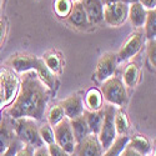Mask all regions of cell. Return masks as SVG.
<instances>
[{"label": "cell", "mask_w": 156, "mask_h": 156, "mask_svg": "<svg viewBox=\"0 0 156 156\" xmlns=\"http://www.w3.org/2000/svg\"><path fill=\"white\" fill-rule=\"evenodd\" d=\"M39 135H40V139L43 140V142H45L48 145H51L55 142L54 131H53V129L50 127V125H48V124H44L39 129Z\"/></svg>", "instance_id": "4316f807"}, {"label": "cell", "mask_w": 156, "mask_h": 156, "mask_svg": "<svg viewBox=\"0 0 156 156\" xmlns=\"http://www.w3.org/2000/svg\"><path fill=\"white\" fill-rule=\"evenodd\" d=\"M129 6L125 3H108L104 8V20L111 27H120L127 19Z\"/></svg>", "instance_id": "52a82bcc"}, {"label": "cell", "mask_w": 156, "mask_h": 156, "mask_svg": "<svg viewBox=\"0 0 156 156\" xmlns=\"http://www.w3.org/2000/svg\"><path fill=\"white\" fill-rule=\"evenodd\" d=\"M135 2H139V0H104V3L105 4H108V3H125V4H127V3H135Z\"/></svg>", "instance_id": "d590c367"}, {"label": "cell", "mask_w": 156, "mask_h": 156, "mask_svg": "<svg viewBox=\"0 0 156 156\" xmlns=\"http://www.w3.org/2000/svg\"><path fill=\"white\" fill-rule=\"evenodd\" d=\"M54 137H55V144L59 145L69 155H71L75 151L76 142H75L74 134L70 126V121L64 119L59 125H56L54 130Z\"/></svg>", "instance_id": "8992f818"}, {"label": "cell", "mask_w": 156, "mask_h": 156, "mask_svg": "<svg viewBox=\"0 0 156 156\" xmlns=\"http://www.w3.org/2000/svg\"><path fill=\"white\" fill-rule=\"evenodd\" d=\"M15 156H34V149L31 146L27 145V146L19 149Z\"/></svg>", "instance_id": "1f68e13d"}, {"label": "cell", "mask_w": 156, "mask_h": 156, "mask_svg": "<svg viewBox=\"0 0 156 156\" xmlns=\"http://www.w3.org/2000/svg\"><path fill=\"white\" fill-rule=\"evenodd\" d=\"M114 124H115L116 134H119L120 136L127 134L130 125H129V120H127V118H126L125 112H122V111L115 112V116H114Z\"/></svg>", "instance_id": "44dd1931"}, {"label": "cell", "mask_w": 156, "mask_h": 156, "mask_svg": "<svg viewBox=\"0 0 156 156\" xmlns=\"http://www.w3.org/2000/svg\"><path fill=\"white\" fill-rule=\"evenodd\" d=\"M102 95L110 105L124 106L127 104V93L124 83L118 77H110L102 84Z\"/></svg>", "instance_id": "277c9868"}, {"label": "cell", "mask_w": 156, "mask_h": 156, "mask_svg": "<svg viewBox=\"0 0 156 156\" xmlns=\"http://www.w3.org/2000/svg\"><path fill=\"white\" fill-rule=\"evenodd\" d=\"M127 146H130L133 150H135L136 152H139L140 155L145 156L150 152L151 146H150V142L147 141L146 137L144 136H134L133 139L129 140V144Z\"/></svg>", "instance_id": "ac0fdd59"}, {"label": "cell", "mask_w": 156, "mask_h": 156, "mask_svg": "<svg viewBox=\"0 0 156 156\" xmlns=\"http://www.w3.org/2000/svg\"><path fill=\"white\" fill-rule=\"evenodd\" d=\"M15 131H16L18 139L23 144H27L33 149H39L44 146V142L40 139V135H39V129L36 127L35 122L31 119H28V118L16 119Z\"/></svg>", "instance_id": "3957f363"}, {"label": "cell", "mask_w": 156, "mask_h": 156, "mask_svg": "<svg viewBox=\"0 0 156 156\" xmlns=\"http://www.w3.org/2000/svg\"><path fill=\"white\" fill-rule=\"evenodd\" d=\"M146 14L147 12H146L145 8L142 6L139 2H135L129 8L127 18L130 19V21H131V24L135 28H141V27H144V24H145Z\"/></svg>", "instance_id": "9a60e30c"}, {"label": "cell", "mask_w": 156, "mask_h": 156, "mask_svg": "<svg viewBox=\"0 0 156 156\" xmlns=\"http://www.w3.org/2000/svg\"><path fill=\"white\" fill-rule=\"evenodd\" d=\"M149 156H155V154H151V155H149Z\"/></svg>", "instance_id": "74e56055"}, {"label": "cell", "mask_w": 156, "mask_h": 156, "mask_svg": "<svg viewBox=\"0 0 156 156\" xmlns=\"http://www.w3.org/2000/svg\"><path fill=\"white\" fill-rule=\"evenodd\" d=\"M139 3L145 6L150 10H155V4H156V0H139Z\"/></svg>", "instance_id": "d6a6232c"}, {"label": "cell", "mask_w": 156, "mask_h": 156, "mask_svg": "<svg viewBox=\"0 0 156 156\" xmlns=\"http://www.w3.org/2000/svg\"><path fill=\"white\" fill-rule=\"evenodd\" d=\"M71 0H55V11L61 18H66L71 11Z\"/></svg>", "instance_id": "484cf974"}, {"label": "cell", "mask_w": 156, "mask_h": 156, "mask_svg": "<svg viewBox=\"0 0 156 156\" xmlns=\"http://www.w3.org/2000/svg\"><path fill=\"white\" fill-rule=\"evenodd\" d=\"M121 156H142V155H140L139 152H136L135 150H133L130 146H126V147H125V150L122 151Z\"/></svg>", "instance_id": "836d02e7"}, {"label": "cell", "mask_w": 156, "mask_h": 156, "mask_svg": "<svg viewBox=\"0 0 156 156\" xmlns=\"http://www.w3.org/2000/svg\"><path fill=\"white\" fill-rule=\"evenodd\" d=\"M10 142H11V136L6 124L5 122L0 124V156L6 151Z\"/></svg>", "instance_id": "cb8c5ba5"}, {"label": "cell", "mask_w": 156, "mask_h": 156, "mask_svg": "<svg viewBox=\"0 0 156 156\" xmlns=\"http://www.w3.org/2000/svg\"><path fill=\"white\" fill-rule=\"evenodd\" d=\"M142 43H144V37H142L141 33H134L133 35H130V37L126 40L124 44L122 49L120 50V53L118 55V60H127L135 56L142 48Z\"/></svg>", "instance_id": "8fae6325"}, {"label": "cell", "mask_w": 156, "mask_h": 156, "mask_svg": "<svg viewBox=\"0 0 156 156\" xmlns=\"http://www.w3.org/2000/svg\"><path fill=\"white\" fill-rule=\"evenodd\" d=\"M21 144H23V142L19 139H12L11 142H10V145H9V147L6 149V151L2 156H15L16 152H18V150L23 147Z\"/></svg>", "instance_id": "f1b7e54d"}, {"label": "cell", "mask_w": 156, "mask_h": 156, "mask_svg": "<svg viewBox=\"0 0 156 156\" xmlns=\"http://www.w3.org/2000/svg\"><path fill=\"white\" fill-rule=\"evenodd\" d=\"M48 151L50 154V156H70L66 151H64L59 145H56L55 142L54 144H51V145H48Z\"/></svg>", "instance_id": "4dcf8cb0"}, {"label": "cell", "mask_w": 156, "mask_h": 156, "mask_svg": "<svg viewBox=\"0 0 156 156\" xmlns=\"http://www.w3.org/2000/svg\"><path fill=\"white\" fill-rule=\"evenodd\" d=\"M68 16H69V23L77 29H84L89 24V19L83 6V3H75L71 6V11Z\"/></svg>", "instance_id": "5bb4252c"}, {"label": "cell", "mask_w": 156, "mask_h": 156, "mask_svg": "<svg viewBox=\"0 0 156 156\" xmlns=\"http://www.w3.org/2000/svg\"><path fill=\"white\" fill-rule=\"evenodd\" d=\"M84 118L86 120L90 133L94 134V135H99L100 129H101V124H102V119H104V111L102 110L86 111Z\"/></svg>", "instance_id": "e0dca14e"}, {"label": "cell", "mask_w": 156, "mask_h": 156, "mask_svg": "<svg viewBox=\"0 0 156 156\" xmlns=\"http://www.w3.org/2000/svg\"><path fill=\"white\" fill-rule=\"evenodd\" d=\"M139 69L135 64H130L124 71V83L129 87H134L139 80Z\"/></svg>", "instance_id": "7402d4cb"}, {"label": "cell", "mask_w": 156, "mask_h": 156, "mask_svg": "<svg viewBox=\"0 0 156 156\" xmlns=\"http://www.w3.org/2000/svg\"><path fill=\"white\" fill-rule=\"evenodd\" d=\"M0 83L3 87V105H9L14 100L19 90V79L15 74L9 70H3L0 73Z\"/></svg>", "instance_id": "ba28073f"}, {"label": "cell", "mask_w": 156, "mask_h": 156, "mask_svg": "<svg viewBox=\"0 0 156 156\" xmlns=\"http://www.w3.org/2000/svg\"><path fill=\"white\" fill-rule=\"evenodd\" d=\"M49 95L48 91L34 71H28L24 75L16 100L9 109L10 116L14 119L28 118L41 120L46 110Z\"/></svg>", "instance_id": "6da1fadb"}, {"label": "cell", "mask_w": 156, "mask_h": 156, "mask_svg": "<svg viewBox=\"0 0 156 156\" xmlns=\"http://www.w3.org/2000/svg\"><path fill=\"white\" fill-rule=\"evenodd\" d=\"M83 6L86 11L89 21L99 24L104 20V6L101 0H84Z\"/></svg>", "instance_id": "4fadbf2b"}, {"label": "cell", "mask_w": 156, "mask_h": 156, "mask_svg": "<svg viewBox=\"0 0 156 156\" xmlns=\"http://www.w3.org/2000/svg\"><path fill=\"white\" fill-rule=\"evenodd\" d=\"M64 110V114L68 119L73 120L81 116L84 114V105H83V99L79 95H73L68 99H65L61 105Z\"/></svg>", "instance_id": "7c38bea8"}, {"label": "cell", "mask_w": 156, "mask_h": 156, "mask_svg": "<svg viewBox=\"0 0 156 156\" xmlns=\"http://www.w3.org/2000/svg\"><path fill=\"white\" fill-rule=\"evenodd\" d=\"M73 156H76V155H73Z\"/></svg>", "instance_id": "ab89813d"}, {"label": "cell", "mask_w": 156, "mask_h": 156, "mask_svg": "<svg viewBox=\"0 0 156 156\" xmlns=\"http://www.w3.org/2000/svg\"><path fill=\"white\" fill-rule=\"evenodd\" d=\"M115 112L116 111L112 105L106 106V109L104 110V119H102L100 133L98 135L99 142L104 150L109 149L116 139V130H115V124H114Z\"/></svg>", "instance_id": "5b68a950"}, {"label": "cell", "mask_w": 156, "mask_h": 156, "mask_svg": "<svg viewBox=\"0 0 156 156\" xmlns=\"http://www.w3.org/2000/svg\"><path fill=\"white\" fill-rule=\"evenodd\" d=\"M64 118H65V114H64V110L60 105L51 108V110L49 111V115H48V120H49V124L51 126L59 125L64 120Z\"/></svg>", "instance_id": "d4e9b609"}, {"label": "cell", "mask_w": 156, "mask_h": 156, "mask_svg": "<svg viewBox=\"0 0 156 156\" xmlns=\"http://www.w3.org/2000/svg\"><path fill=\"white\" fill-rule=\"evenodd\" d=\"M4 36H5V24L0 21V44L3 43Z\"/></svg>", "instance_id": "8d00e7d4"}, {"label": "cell", "mask_w": 156, "mask_h": 156, "mask_svg": "<svg viewBox=\"0 0 156 156\" xmlns=\"http://www.w3.org/2000/svg\"><path fill=\"white\" fill-rule=\"evenodd\" d=\"M34 156H50V154H49V151H48V149L45 146H41V147H39V149L35 150Z\"/></svg>", "instance_id": "e575fe53"}, {"label": "cell", "mask_w": 156, "mask_h": 156, "mask_svg": "<svg viewBox=\"0 0 156 156\" xmlns=\"http://www.w3.org/2000/svg\"><path fill=\"white\" fill-rule=\"evenodd\" d=\"M129 140H130V137L126 135H122L118 139H115L112 145L109 149H106V152L101 156H121L122 151L125 150V147L129 144Z\"/></svg>", "instance_id": "d6986e66"}, {"label": "cell", "mask_w": 156, "mask_h": 156, "mask_svg": "<svg viewBox=\"0 0 156 156\" xmlns=\"http://www.w3.org/2000/svg\"><path fill=\"white\" fill-rule=\"evenodd\" d=\"M44 64L46 65V68L51 71V73H58L60 70V59L58 55L55 54H49L44 58Z\"/></svg>", "instance_id": "83f0119b"}, {"label": "cell", "mask_w": 156, "mask_h": 156, "mask_svg": "<svg viewBox=\"0 0 156 156\" xmlns=\"http://www.w3.org/2000/svg\"><path fill=\"white\" fill-rule=\"evenodd\" d=\"M86 105L91 111H99L101 110V105H102V95L98 89H91L89 90L86 94Z\"/></svg>", "instance_id": "ffe728a7"}, {"label": "cell", "mask_w": 156, "mask_h": 156, "mask_svg": "<svg viewBox=\"0 0 156 156\" xmlns=\"http://www.w3.org/2000/svg\"><path fill=\"white\" fill-rule=\"evenodd\" d=\"M147 58H149L151 65L155 68V65H156V43H155V40H150L147 44Z\"/></svg>", "instance_id": "f546056e"}, {"label": "cell", "mask_w": 156, "mask_h": 156, "mask_svg": "<svg viewBox=\"0 0 156 156\" xmlns=\"http://www.w3.org/2000/svg\"><path fill=\"white\" fill-rule=\"evenodd\" d=\"M76 156H101L102 155V147L99 142L98 135L89 134L79 145L75 147Z\"/></svg>", "instance_id": "30bf717a"}, {"label": "cell", "mask_w": 156, "mask_h": 156, "mask_svg": "<svg viewBox=\"0 0 156 156\" xmlns=\"http://www.w3.org/2000/svg\"><path fill=\"white\" fill-rule=\"evenodd\" d=\"M11 68L18 73H28L31 70L36 71V75L41 80L43 84H45L48 87L53 89L55 87V76L51 73L43 60L37 59L36 56L31 55H16L12 56L10 60Z\"/></svg>", "instance_id": "7a4b0ae2"}, {"label": "cell", "mask_w": 156, "mask_h": 156, "mask_svg": "<svg viewBox=\"0 0 156 156\" xmlns=\"http://www.w3.org/2000/svg\"><path fill=\"white\" fill-rule=\"evenodd\" d=\"M70 126H71V130H73V134H74V139H75V142L77 145L90 134V130H89V126L86 124V120L85 118L81 115L79 118L76 119H73L70 121Z\"/></svg>", "instance_id": "2e32d148"}, {"label": "cell", "mask_w": 156, "mask_h": 156, "mask_svg": "<svg viewBox=\"0 0 156 156\" xmlns=\"http://www.w3.org/2000/svg\"><path fill=\"white\" fill-rule=\"evenodd\" d=\"M116 66H118V55L114 53H106L104 54L96 65L95 75L99 81H105L110 77H112Z\"/></svg>", "instance_id": "9c48e42d"}, {"label": "cell", "mask_w": 156, "mask_h": 156, "mask_svg": "<svg viewBox=\"0 0 156 156\" xmlns=\"http://www.w3.org/2000/svg\"><path fill=\"white\" fill-rule=\"evenodd\" d=\"M155 25H156V12L150 10L146 14L145 20V34L149 40H155Z\"/></svg>", "instance_id": "603a6c76"}, {"label": "cell", "mask_w": 156, "mask_h": 156, "mask_svg": "<svg viewBox=\"0 0 156 156\" xmlns=\"http://www.w3.org/2000/svg\"><path fill=\"white\" fill-rule=\"evenodd\" d=\"M0 5H2V0H0Z\"/></svg>", "instance_id": "f35d334b"}]
</instances>
